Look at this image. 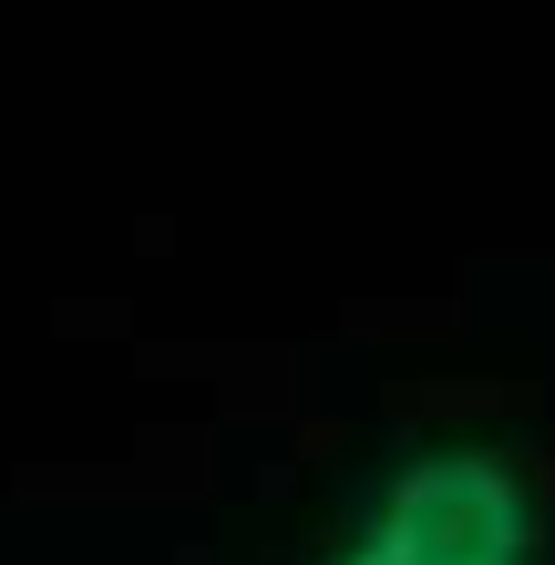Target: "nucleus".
<instances>
[{"label":"nucleus","mask_w":555,"mask_h":565,"mask_svg":"<svg viewBox=\"0 0 555 565\" xmlns=\"http://www.w3.org/2000/svg\"><path fill=\"white\" fill-rule=\"evenodd\" d=\"M319 565H545V493L494 443H442L412 452Z\"/></svg>","instance_id":"f257e3e1"}]
</instances>
